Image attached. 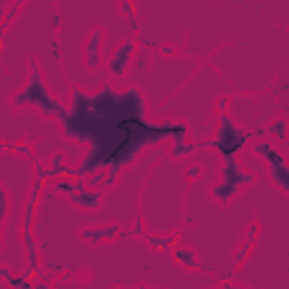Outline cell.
<instances>
[{
	"label": "cell",
	"mask_w": 289,
	"mask_h": 289,
	"mask_svg": "<svg viewBox=\"0 0 289 289\" xmlns=\"http://www.w3.org/2000/svg\"><path fill=\"white\" fill-rule=\"evenodd\" d=\"M30 68L32 73L25 89L18 91L11 102L18 108L34 106L43 115L57 118L64 136L86 147L79 165L70 167L73 179H89L97 172H106L102 183V190H106L145 149L172 138V158H177L186 145V124L177 120H149L147 102L133 86L118 91L111 84H102L95 93L73 89L70 106H64L50 95L34 61H30Z\"/></svg>",
	"instance_id": "1"
},
{
	"label": "cell",
	"mask_w": 289,
	"mask_h": 289,
	"mask_svg": "<svg viewBox=\"0 0 289 289\" xmlns=\"http://www.w3.org/2000/svg\"><path fill=\"white\" fill-rule=\"evenodd\" d=\"M251 133L246 129L237 127L233 122L230 115H226V111H221L219 115V127H217V136L212 140H203V142H196L194 147L196 149H206V147H215L217 152L224 156H237L242 149L246 147V142H249Z\"/></svg>",
	"instance_id": "2"
},
{
	"label": "cell",
	"mask_w": 289,
	"mask_h": 289,
	"mask_svg": "<svg viewBox=\"0 0 289 289\" xmlns=\"http://www.w3.org/2000/svg\"><path fill=\"white\" fill-rule=\"evenodd\" d=\"M255 181V174H249V172L242 170L237 156H224V163H221V181L212 188V196L221 203L230 201L233 196L240 192V188L249 186V183Z\"/></svg>",
	"instance_id": "3"
},
{
	"label": "cell",
	"mask_w": 289,
	"mask_h": 289,
	"mask_svg": "<svg viewBox=\"0 0 289 289\" xmlns=\"http://www.w3.org/2000/svg\"><path fill=\"white\" fill-rule=\"evenodd\" d=\"M253 152H255V156L262 158V161L267 163L271 183L289 194V163L283 158V154H280L278 149H276L271 142H267V140L255 142Z\"/></svg>",
	"instance_id": "4"
},
{
	"label": "cell",
	"mask_w": 289,
	"mask_h": 289,
	"mask_svg": "<svg viewBox=\"0 0 289 289\" xmlns=\"http://www.w3.org/2000/svg\"><path fill=\"white\" fill-rule=\"evenodd\" d=\"M133 52H136V39H133V36H127V41H122L118 48L113 50L111 57H108V73L115 75V77H122L129 61H131V57H133Z\"/></svg>",
	"instance_id": "5"
},
{
	"label": "cell",
	"mask_w": 289,
	"mask_h": 289,
	"mask_svg": "<svg viewBox=\"0 0 289 289\" xmlns=\"http://www.w3.org/2000/svg\"><path fill=\"white\" fill-rule=\"evenodd\" d=\"M102 194H104L102 188H97V190H91L89 186H82L79 190L70 192L68 199H70V203H73V206L86 208V210H95V208L102 203Z\"/></svg>",
	"instance_id": "6"
},
{
	"label": "cell",
	"mask_w": 289,
	"mask_h": 289,
	"mask_svg": "<svg viewBox=\"0 0 289 289\" xmlns=\"http://www.w3.org/2000/svg\"><path fill=\"white\" fill-rule=\"evenodd\" d=\"M120 235V226L118 224H111V226H102V228H86L82 230V237L91 244H99L104 240H113V237Z\"/></svg>",
	"instance_id": "7"
},
{
	"label": "cell",
	"mask_w": 289,
	"mask_h": 289,
	"mask_svg": "<svg viewBox=\"0 0 289 289\" xmlns=\"http://www.w3.org/2000/svg\"><path fill=\"white\" fill-rule=\"evenodd\" d=\"M99 45H102V32L95 30L91 39L86 41V64L93 70L99 66Z\"/></svg>",
	"instance_id": "8"
},
{
	"label": "cell",
	"mask_w": 289,
	"mask_h": 289,
	"mask_svg": "<svg viewBox=\"0 0 289 289\" xmlns=\"http://www.w3.org/2000/svg\"><path fill=\"white\" fill-rule=\"evenodd\" d=\"M172 253H174V260H177L181 267H188V269H196V267H199L196 253L190 249H186V246H179V249H174Z\"/></svg>",
	"instance_id": "9"
},
{
	"label": "cell",
	"mask_w": 289,
	"mask_h": 289,
	"mask_svg": "<svg viewBox=\"0 0 289 289\" xmlns=\"http://www.w3.org/2000/svg\"><path fill=\"white\" fill-rule=\"evenodd\" d=\"M145 240L149 242V244L154 246V249H158V251H165V253H172V244L177 242V237L179 235H167V237H158V235H147L145 233Z\"/></svg>",
	"instance_id": "10"
},
{
	"label": "cell",
	"mask_w": 289,
	"mask_h": 289,
	"mask_svg": "<svg viewBox=\"0 0 289 289\" xmlns=\"http://www.w3.org/2000/svg\"><path fill=\"white\" fill-rule=\"evenodd\" d=\"M255 233H258V224H253L249 228V233H246V242L242 244V249L237 251V255H235V265H242V262H244V258L249 255L251 246H253V242H255Z\"/></svg>",
	"instance_id": "11"
},
{
	"label": "cell",
	"mask_w": 289,
	"mask_h": 289,
	"mask_svg": "<svg viewBox=\"0 0 289 289\" xmlns=\"http://www.w3.org/2000/svg\"><path fill=\"white\" fill-rule=\"evenodd\" d=\"M287 129H289V122H287V120H276V122L271 124V127L267 129V131H269L271 136H276L278 140H285V138H287Z\"/></svg>",
	"instance_id": "12"
},
{
	"label": "cell",
	"mask_w": 289,
	"mask_h": 289,
	"mask_svg": "<svg viewBox=\"0 0 289 289\" xmlns=\"http://www.w3.org/2000/svg\"><path fill=\"white\" fill-rule=\"evenodd\" d=\"M2 149H5V152L20 154V156H27V158H32V161H34V156H32V149L27 147V145H9V142H5V145H2Z\"/></svg>",
	"instance_id": "13"
},
{
	"label": "cell",
	"mask_w": 289,
	"mask_h": 289,
	"mask_svg": "<svg viewBox=\"0 0 289 289\" xmlns=\"http://www.w3.org/2000/svg\"><path fill=\"white\" fill-rule=\"evenodd\" d=\"M23 2H25V0H14V5H11L9 9L5 11V20H2V34H5V32H7L9 23H11V20H14V14H16V11H18V7L23 5Z\"/></svg>",
	"instance_id": "14"
},
{
	"label": "cell",
	"mask_w": 289,
	"mask_h": 289,
	"mask_svg": "<svg viewBox=\"0 0 289 289\" xmlns=\"http://www.w3.org/2000/svg\"><path fill=\"white\" fill-rule=\"evenodd\" d=\"M199 174H201V167H199V165H190V167H188V170H186V179H188V181L196 179V177H199Z\"/></svg>",
	"instance_id": "15"
},
{
	"label": "cell",
	"mask_w": 289,
	"mask_h": 289,
	"mask_svg": "<svg viewBox=\"0 0 289 289\" xmlns=\"http://www.w3.org/2000/svg\"><path fill=\"white\" fill-rule=\"evenodd\" d=\"M133 235H138V237H142V235H145V230H142V221H140V217H136V219H133Z\"/></svg>",
	"instance_id": "16"
},
{
	"label": "cell",
	"mask_w": 289,
	"mask_h": 289,
	"mask_svg": "<svg viewBox=\"0 0 289 289\" xmlns=\"http://www.w3.org/2000/svg\"><path fill=\"white\" fill-rule=\"evenodd\" d=\"M0 274L5 276V278L9 280V283H11V280H14V276H11V271H9V269H0Z\"/></svg>",
	"instance_id": "17"
},
{
	"label": "cell",
	"mask_w": 289,
	"mask_h": 289,
	"mask_svg": "<svg viewBox=\"0 0 289 289\" xmlns=\"http://www.w3.org/2000/svg\"><path fill=\"white\" fill-rule=\"evenodd\" d=\"M161 52H165V54H172V52H174V48H172V45H163V48H161Z\"/></svg>",
	"instance_id": "18"
},
{
	"label": "cell",
	"mask_w": 289,
	"mask_h": 289,
	"mask_svg": "<svg viewBox=\"0 0 289 289\" xmlns=\"http://www.w3.org/2000/svg\"><path fill=\"white\" fill-rule=\"evenodd\" d=\"M226 102H228L226 97H221V99H219V111H226Z\"/></svg>",
	"instance_id": "19"
}]
</instances>
